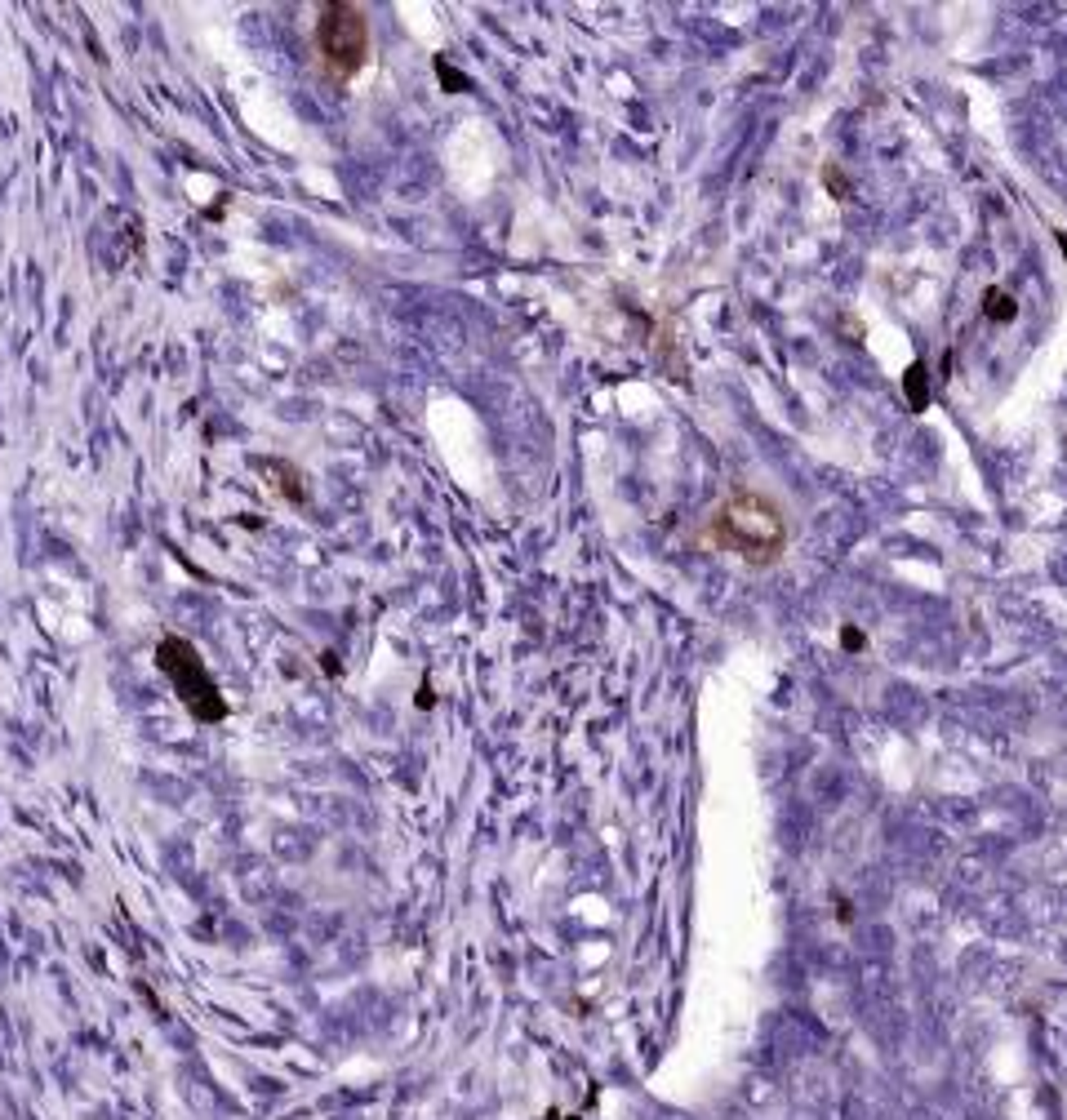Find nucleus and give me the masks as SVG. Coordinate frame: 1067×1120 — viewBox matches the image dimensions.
<instances>
[{"instance_id": "1", "label": "nucleus", "mask_w": 1067, "mask_h": 1120, "mask_svg": "<svg viewBox=\"0 0 1067 1120\" xmlns=\"http://www.w3.org/2000/svg\"><path fill=\"white\" fill-rule=\"evenodd\" d=\"M707 538H712V547L739 556L743 565L765 569L787 547V520H783L779 503H770L765 494L734 489L730 498H720V503L712 507Z\"/></svg>"}, {"instance_id": "2", "label": "nucleus", "mask_w": 1067, "mask_h": 1120, "mask_svg": "<svg viewBox=\"0 0 1067 1120\" xmlns=\"http://www.w3.org/2000/svg\"><path fill=\"white\" fill-rule=\"evenodd\" d=\"M316 54L334 81H352L369 58V18L356 5H321L316 14Z\"/></svg>"}, {"instance_id": "3", "label": "nucleus", "mask_w": 1067, "mask_h": 1120, "mask_svg": "<svg viewBox=\"0 0 1067 1120\" xmlns=\"http://www.w3.org/2000/svg\"><path fill=\"white\" fill-rule=\"evenodd\" d=\"M156 659H161V672L174 680V689H178V699L187 703V712H192L196 720H222L227 716V703L218 699V685H214V676L205 672V659L187 645L182 636H165L161 640V649H156Z\"/></svg>"}, {"instance_id": "4", "label": "nucleus", "mask_w": 1067, "mask_h": 1120, "mask_svg": "<svg viewBox=\"0 0 1067 1120\" xmlns=\"http://www.w3.org/2000/svg\"><path fill=\"white\" fill-rule=\"evenodd\" d=\"M983 316L997 321V325H1010L1018 316V302L1005 294V289H987V302H983Z\"/></svg>"}, {"instance_id": "5", "label": "nucleus", "mask_w": 1067, "mask_h": 1120, "mask_svg": "<svg viewBox=\"0 0 1067 1120\" xmlns=\"http://www.w3.org/2000/svg\"><path fill=\"white\" fill-rule=\"evenodd\" d=\"M903 388H907V396H911V409H925L930 405V388H925V365L921 361H911V369H907V378H903Z\"/></svg>"}, {"instance_id": "6", "label": "nucleus", "mask_w": 1067, "mask_h": 1120, "mask_svg": "<svg viewBox=\"0 0 1067 1120\" xmlns=\"http://www.w3.org/2000/svg\"><path fill=\"white\" fill-rule=\"evenodd\" d=\"M823 182H827L832 196H845V191H850V178H845L841 169H836V165H827V169H823Z\"/></svg>"}, {"instance_id": "7", "label": "nucleus", "mask_w": 1067, "mask_h": 1120, "mask_svg": "<svg viewBox=\"0 0 1067 1120\" xmlns=\"http://www.w3.org/2000/svg\"><path fill=\"white\" fill-rule=\"evenodd\" d=\"M841 640H845V649H863V632H854V627H845Z\"/></svg>"}, {"instance_id": "8", "label": "nucleus", "mask_w": 1067, "mask_h": 1120, "mask_svg": "<svg viewBox=\"0 0 1067 1120\" xmlns=\"http://www.w3.org/2000/svg\"><path fill=\"white\" fill-rule=\"evenodd\" d=\"M1054 241H1058V249H1063V258H1067V231H1054Z\"/></svg>"}]
</instances>
